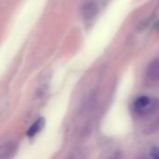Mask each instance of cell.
Wrapping results in <instances>:
<instances>
[{"label": "cell", "instance_id": "cell-5", "mask_svg": "<svg viewBox=\"0 0 159 159\" xmlns=\"http://www.w3.org/2000/svg\"><path fill=\"white\" fill-rule=\"evenodd\" d=\"M13 150H14L13 143H7L3 144L2 147H1V155H0V157H3V156L5 155V157H7L9 156L10 153L13 152Z\"/></svg>", "mask_w": 159, "mask_h": 159}, {"label": "cell", "instance_id": "cell-2", "mask_svg": "<svg viewBox=\"0 0 159 159\" xmlns=\"http://www.w3.org/2000/svg\"><path fill=\"white\" fill-rule=\"evenodd\" d=\"M98 13V6L94 1H88L86 2L82 8H81V14L82 17L85 20H92L95 18V16Z\"/></svg>", "mask_w": 159, "mask_h": 159}, {"label": "cell", "instance_id": "cell-3", "mask_svg": "<svg viewBox=\"0 0 159 159\" xmlns=\"http://www.w3.org/2000/svg\"><path fill=\"white\" fill-rule=\"evenodd\" d=\"M147 76L152 80H159V59L154 61L148 66Z\"/></svg>", "mask_w": 159, "mask_h": 159}, {"label": "cell", "instance_id": "cell-6", "mask_svg": "<svg viewBox=\"0 0 159 159\" xmlns=\"http://www.w3.org/2000/svg\"><path fill=\"white\" fill-rule=\"evenodd\" d=\"M151 157H152L153 158L159 159V149L158 148L155 147V148H153V149L151 150Z\"/></svg>", "mask_w": 159, "mask_h": 159}, {"label": "cell", "instance_id": "cell-1", "mask_svg": "<svg viewBox=\"0 0 159 159\" xmlns=\"http://www.w3.org/2000/svg\"><path fill=\"white\" fill-rule=\"evenodd\" d=\"M159 108V100L146 95L140 96L133 103L134 112L140 116H147L156 112Z\"/></svg>", "mask_w": 159, "mask_h": 159}, {"label": "cell", "instance_id": "cell-4", "mask_svg": "<svg viewBox=\"0 0 159 159\" xmlns=\"http://www.w3.org/2000/svg\"><path fill=\"white\" fill-rule=\"evenodd\" d=\"M44 124H45V119L43 117L39 118L29 128V129L27 130V136L34 137L36 133H38L42 129V128L44 127Z\"/></svg>", "mask_w": 159, "mask_h": 159}]
</instances>
